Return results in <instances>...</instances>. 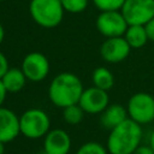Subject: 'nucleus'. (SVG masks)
Returning a JSON list of instances; mask_svg holds the SVG:
<instances>
[{
	"instance_id": "b1692460",
	"label": "nucleus",
	"mask_w": 154,
	"mask_h": 154,
	"mask_svg": "<svg viewBox=\"0 0 154 154\" xmlns=\"http://www.w3.org/2000/svg\"><path fill=\"white\" fill-rule=\"evenodd\" d=\"M6 95H7V90L5 89V87H4V84H2V82L0 79V107L4 103V101L6 99Z\"/></svg>"
},
{
	"instance_id": "20e7f679",
	"label": "nucleus",
	"mask_w": 154,
	"mask_h": 154,
	"mask_svg": "<svg viewBox=\"0 0 154 154\" xmlns=\"http://www.w3.org/2000/svg\"><path fill=\"white\" fill-rule=\"evenodd\" d=\"M20 134L30 140L45 137L51 130V119L46 111L41 108H29L19 117Z\"/></svg>"
},
{
	"instance_id": "7ed1b4c3",
	"label": "nucleus",
	"mask_w": 154,
	"mask_h": 154,
	"mask_svg": "<svg viewBox=\"0 0 154 154\" xmlns=\"http://www.w3.org/2000/svg\"><path fill=\"white\" fill-rule=\"evenodd\" d=\"M29 12L37 25L53 29L61 23L65 10L60 0H30Z\"/></svg>"
},
{
	"instance_id": "6e6552de",
	"label": "nucleus",
	"mask_w": 154,
	"mask_h": 154,
	"mask_svg": "<svg viewBox=\"0 0 154 154\" xmlns=\"http://www.w3.org/2000/svg\"><path fill=\"white\" fill-rule=\"evenodd\" d=\"M20 69L30 82H41L49 73V60L48 58L40 52H31L26 54L22 61Z\"/></svg>"
},
{
	"instance_id": "412c9836",
	"label": "nucleus",
	"mask_w": 154,
	"mask_h": 154,
	"mask_svg": "<svg viewBox=\"0 0 154 154\" xmlns=\"http://www.w3.org/2000/svg\"><path fill=\"white\" fill-rule=\"evenodd\" d=\"M8 69H10L8 60H7L6 55H5L2 52H0V79H1V77L6 73V71H7Z\"/></svg>"
},
{
	"instance_id": "423d86ee",
	"label": "nucleus",
	"mask_w": 154,
	"mask_h": 154,
	"mask_svg": "<svg viewBox=\"0 0 154 154\" xmlns=\"http://www.w3.org/2000/svg\"><path fill=\"white\" fill-rule=\"evenodd\" d=\"M120 12L129 25H146L154 17V0H125Z\"/></svg>"
},
{
	"instance_id": "bb28decb",
	"label": "nucleus",
	"mask_w": 154,
	"mask_h": 154,
	"mask_svg": "<svg viewBox=\"0 0 154 154\" xmlns=\"http://www.w3.org/2000/svg\"><path fill=\"white\" fill-rule=\"evenodd\" d=\"M5 153V143L0 141V154H4Z\"/></svg>"
},
{
	"instance_id": "4468645a",
	"label": "nucleus",
	"mask_w": 154,
	"mask_h": 154,
	"mask_svg": "<svg viewBox=\"0 0 154 154\" xmlns=\"http://www.w3.org/2000/svg\"><path fill=\"white\" fill-rule=\"evenodd\" d=\"M26 81L28 78L24 75L23 70L18 67H10L6 71V73L1 77V82L5 89L7 90V93H11V94L19 93L24 88Z\"/></svg>"
},
{
	"instance_id": "a211bd4d",
	"label": "nucleus",
	"mask_w": 154,
	"mask_h": 154,
	"mask_svg": "<svg viewBox=\"0 0 154 154\" xmlns=\"http://www.w3.org/2000/svg\"><path fill=\"white\" fill-rule=\"evenodd\" d=\"M76 154H109L107 148L99 142H85L76 152Z\"/></svg>"
},
{
	"instance_id": "cd10ccee",
	"label": "nucleus",
	"mask_w": 154,
	"mask_h": 154,
	"mask_svg": "<svg viewBox=\"0 0 154 154\" xmlns=\"http://www.w3.org/2000/svg\"><path fill=\"white\" fill-rule=\"evenodd\" d=\"M1 1H5V0H0V2H1Z\"/></svg>"
},
{
	"instance_id": "5701e85b",
	"label": "nucleus",
	"mask_w": 154,
	"mask_h": 154,
	"mask_svg": "<svg viewBox=\"0 0 154 154\" xmlns=\"http://www.w3.org/2000/svg\"><path fill=\"white\" fill-rule=\"evenodd\" d=\"M144 26H146V30H147L149 41H153V42H154V17H153Z\"/></svg>"
},
{
	"instance_id": "f8f14e48",
	"label": "nucleus",
	"mask_w": 154,
	"mask_h": 154,
	"mask_svg": "<svg viewBox=\"0 0 154 154\" xmlns=\"http://www.w3.org/2000/svg\"><path fill=\"white\" fill-rule=\"evenodd\" d=\"M20 134L19 117L10 108L0 107V141L4 143L12 142Z\"/></svg>"
},
{
	"instance_id": "ddd939ff",
	"label": "nucleus",
	"mask_w": 154,
	"mask_h": 154,
	"mask_svg": "<svg viewBox=\"0 0 154 154\" xmlns=\"http://www.w3.org/2000/svg\"><path fill=\"white\" fill-rule=\"evenodd\" d=\"M128 118H129V114H128L126 107L119 103H112V105H108L106 109L101 113L100 123L105 129L112 130L113 128L118 126L124 120H126Z\"/></svg>"
},
{
	"instance_id": "39448f33",
	"label": "nucleus",
	"mask_w": 154,
	"mask_h": 154,
	"mask_svg": "<svg viewBox=\"0 0 154 154\" xmlns=\"http://www.w3.org/2000/svg\"><path fill=\"white\" fill-rule=\"evenodd\" d=\"M129 118L140 125L149 124L154 120V96L138 91L131 95L126 105Z\"/></svg>"
},
{
	"instance_id": "0eeeda50",
	"label": "nucleus",
	"mask_w": 154,
	"mask_h": 154,
	"mask_svg": "<svg viewBox=\"0 0 154 154\" xmlns=\"http://www.w3.org/2000/svg\"><path fill=\"white\" fill-rule=\"evenodd\" d=\"M97 31L107 37L124 36L129 24L120 11H102L95 20Z\"/></svg>"
},
{
	"instance_id": "a878e982",
	"label": "nucleus",
	"mask_w": 154,
	"mask_h": 154,
	"mask_svg": "<svg viewBox=\"0 0 154 154\" xmlns=\"http://www.w3.org/2000/svg\"><path fill=\"white\" fill-rule=\"evenodd\" d=\"M149 146L154 149V130L152 131V134H150V137H149Z\"/></svg>"
},
{
	"instance_id": "1a4fd4ad",
	"label": "nucleus",
	"mask_w": 154,
	"mask_h": 154,
	"mask_svg": "<svg viewBox=\"0 0 154 154\" xmlns=\"http://www.w3.org/2000/svg\"><path fill=\"white\" fill-rule=\"evenodd\" d=\"M131 49L132 48L126 42L124 36L107 37L101 43L100 55L105 61L109 64H118L129 57Z\"/></svg>"
},
{
	"instance_id": "9d476101",
	"label": "nucleus",
	"mask_w": 154,
	"mask_h": 154,
	"mask_svg": "<svg viewBox=\"0 0 154 154\" xmlns=\"http://www.w3.org/2000/svg\"><path fill=\"white\" fill-rule=\"evenodd\" d=\"M78 103L88 114H101L109 105V96L107 90L93 85L83 90Z\"/></svg>"
},
{
	"instance_id": "f03ea898",
	"label": "nucleus",
	"mask_w": 154,
	"mask_h": 154,
	"mask_svg": "<svg viewBox=\"0 0 154 154\" xmlns=\"http://www.w3.org/2000/svg\"><path fill=\"white\" fill-rule=\"evenodd\" d=\"M142 125L128 118L109 130L106 148L109 154H132L142 141Z\"/></svg>"
},
{
	"instance_id": "dca6fc26",
	"label": "nucleus",
	"mask_w": 154,
	"mask_h": 154,
	"mask_svg": "<svg viewBox=\"0 0 154 154\" xmlns=\"http://www.w3.org/2000/svg\"><path fill=\"white\" fill-rule=\"evenodd\" d=\"M91 82L94 87H97L103 90H109L114 85V76L109 69L105 66H99L93 71Z\"/></svg>"
},
{
	"instance_id": "f257e3e1",
	"label": "nucleus",
	"mask_w": 154,
	"mask_h": 154,
	"mask_svg": "<svg viewBox=\"0 0 154 154\" xmlns=\"http://www.w3.org/2000/svg\"><path fill=\"white\" fill-rule=\"evenodd\" d=\"M84 88L79 77L72 72H60L49 83L48 97L51 102L61 109L79 102Z\"/></svg>"
},
{
	"instance_id": "2eb2a0df",
	"label": "nucleus",
	"mask_w": 154,
	"mask_h": 154,
	"mask_svg": "<svg viewBox=\"0 0 154 154\" xmlns=\"http://www.w3.org/2000/svg\"><path fill=\"white\" fill-rule=\"evenodd\" d=\"M124 37L130 47L134 49L144 47L149 41L144 25H129L124 34Z\"/></svg>"
},
{
	"instance_id": "4be33fe9",
	"label": "nucleus",
	"mask_w": 154,
	"mask_h": 154,
	"mask_svg": "<svg viewBox=\"0 0 154 154\" xmlns=\"http://www.w3.org/2000/svg\"><path fill=\"white\" fill-rule=\"evenodd\" d=\"M132 154H154V149L149 144H140Z\"/></svg>"
},
{
	"instance_id": "393cba45",
	"label": "nucleus",
	"mask_w": 154,
	"mask_h": 154,
	"mask_svg": "<svg viewBox=\"0 0 154 154\" xmlns=\"http://www.w3.org/2000/svg\"><path fill=\"white\" fill-rule=\"evenodd\" d=\"M4 38H5V30H4V26L0 24V45L2 43Z\"/></svg>"
},
{
	"instance_id": "6ab92c4d",
	"label": "nucleus",
	"mask_w": 154,
	"mask_h": 154,
	"mask_svg": "<svg viewBox=\"0 0 154 154\" xmlns=\"http://www.w3.org/2000/svg\"><path fill=\"white\" fill-rule=\"evenodd\" d=\"M94 6L100 11H120L125 0H91Z\"/></svg>"
},
{
	"instance_id": "aec40b11",
	"label": "nucleus",
	"mask_w": 154,
	"mask_h": 154,
	"mask_svg": "<svg viewBox=\"0 0 154 154\" xmlns=\"http://www.w3.org/2000/svg\"><path fill=\"white\" fill-rule=\"evenodd\" d=\"M64 10L69 13H81L89 4V0H60Z\"/></svg>"
},
{
	"instance_id": "f3484780",
	"label": "nucleus",
	"mask_w": 154,
	"mask_h": 154,
	"mask_svg": "<svg viewBox=\"0 0 154 154\" xmlns=\"http://www.w3.org/2000/svg\"><path fill=\"white\" fill-rule=\"evenodd\" d=\"M84 111L79 106V103L70 105L65 108H63V119L66 124L70 125H77L83 120L84 117Z\"/></svg>"
},
{
	"instance_id": "9b49d317",
	"label": "nucleus",
	"mask_w": 154,
	"mask_h": 154,
	"mask_svg": "<svg viewBox=\"0 0 154 154\" xmlns=\"http://www.w3.org/2000/svg\"><path fill=\"white\" fill-rule=\"evenodd\" d=\"M72 142L67 131L63 129H52L43 137L45 154H69Z\"/></svg>"
}]
</instances>
